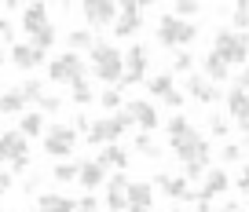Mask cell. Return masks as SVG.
<instances>
[{"mask_svg":"<svg viewBox=\"0 0 249 212\" xmlns=\"http://www.w3.org/2000/svg\"><path fill=\"white\" fill-rule=\"evenodd\" d=\"M73 150H77V128L73 125H52L44 132V154L48 157H70Z\"/></svg>","mask_w":249,"mask_h":212,"instance_id":"7","label":"cell"},{"mask_svg":"<svg viewBox=\"0 0 249 212\" xmlns=\"http://www.w3.org/2000/svg\"><path fill=\"white\" fill-rule=\"evenodd\" d=\"M77 212H103V201L95 194H81L77 197Z\"/></svg>","mask_w":249,"mask_h":212,"instance_id":"42","label":"cell"},{"mask_svg":"<svg viewBox=\"0 0 249 212\" xmlns=\"http://www.w3.org/2000/svg\"><path fill=\"white\" fill-rule=\"evenodd\" d=\"M183 95H187V99H195V102H202V106H213V102L224 99V92H220L213 81L198 77V73H187V81H183Z\"/></svg>","mask_w":249,"mask_h":212,"instance_id":"9","label":"cell"},{"mask_svg":"<svg viewBox=\"0 0 249 212\" xmlns=\"http://www.w3.org/2000/svg\"><path fill=\"white\" fill-rule=\"evenodd\" d=\"M44 26H48V8H44V4H26V8H22V33L37 37Z\"/></svg>","mask_w":249,"mask_h":212,"instance_id":"21","label":"cell"},{"mask_svg":"<svg viewBox=\"0 0 249 212\" xmlns=\"http://www.w3.org/2000/svg\"><path fill=\"white\" fill-rule=\"evenodd\" d=\"M231 26L234 33H249V0H238L231 8Z\"/></svg>","mask_w":249,"mask_h":212,"instance_id":"31","label":"cell"},{"mask_svg":"<svg viewBox=\"0 0 249 212\" xmlns=\"http://www.w3.org/2000/svg\"><path fill=\"white\" fill-rule=\"evenodd\" d=\"M92 44H95V37H92V30L88 26H77V30H70L66 33V51H92Z\"/></svg>","mask_w":249,"mask_h":212,"instance_id":"26","label":"cell"},{"mask_svg":"<svg viewBox=\"0 0 249 212\" xmlns=\"http://www.w3.org/2000/svg\"><path fill=\"white\" fill-rule=\"evenodd\" d=\"M238 88H246V92H249V66L238 73Z\"/></svg>","mask_w":249,"mask_h":212,"instance_id":"49","label":"cell"},{"mask_svg":"<svg viewBox=\"0 0 249 212\" xmlns=\"http://www.w3.org/2000/svg\"><path fill=\"white\" fill-rule=\"evenodd\" d=\"M85 73H88V66L77 51H62V55H55L48 63V81L52 84H73V81H85Z\"/></svg>","mask_w":249,"mask_h":212,"instance_id":"6","label":"cell"},{"mask_svg":"<svg viewBox=\"0 0 249 212\" xmlns=\"http://www.w3.org/2000/svg\"><path fill=\"white\" fill-rule=\"evenodd\" d=\"M22 157H30V143H26V135L18 132V128L4 132V135H0V161L15 165V161H22Z\"/></svg>","mask_w":249,"mask_h":212,"instance_id":"12","label":"cell"},{"mask_svg":"<svg viewBox=\"0 0 249 212\" xmlns=\"http://www.w3.org/2000/svg\"><path fill=\"white\" fill-rule=\"evenodd\" d=\"M169 150L183 161V165H187V161H202V165L213 168V147H209V139H205L195 125L187 128V132L172 135V139H169Z\"/></svg>","mask_w":249,"mask_h":212,"instance_id":"3","label":"cell"},{"mask_svg":"<svg viewBox=\"0 0 249 212\" xmlns=\"http://www.w3.org/2000/svg\"><path fill=\"white\" fill-rule=\"evenodd\" d=\"M187 128H191V121H187L183 114H172V117H169V125H165V132H169V139H172V135L187 132Z\"/></svg>","mask_w":249,"mask_h":212,"instance_id":"41","label":"cell"},{"mask_svg":"<svg viewBox=\"0 0 249 212\" xmlns=\"http://www.w3.org/2000/svg\"><path fill=\"white\" fill-rule=\"evenodd\" d=\"M37 212H77V201L66 197V194H40Z\"/></svg>","mask_w":249,"mask_h":212,"instance_id":"23","label":"cell"},{"mask_svg":"<svg viewBox=\"0 0 249 212\" xmlns=\"http://www.w3.org/2000/svg\"><path fill=\"white\" fill-rule=\"evenodd\" d=\"M140 30H143V4H121L117 8V22H114V37L136 40Z\"/></svg>","mask_w":249,"mask_h":212,"instance_id":"8","label":"cell"},{"mask_svg":"<svg viewBox=\"0 0 249 212\" xmlns=\"http://www.w3.org/2000/svg\"><path fill=\"white\" fill-rule=\"evenodd\" d=\"M202 190H209L213 197H216V194H227V190H231V176H227V168H209V172H205V179H202Z\"/></svg>","mask_w":249,"mask_h":212,"instance_id":"25","label":"cell"},{"mask_svg":"<svg viewBox=\"0 0 249 212\" xmlns=\"http://www.w3.org/2000/svg\"><path fill=\"white\" fill-rule=\"evenodd\" d=\"M147 92L154 95V99H165L169 92H176V77H172V70H165V73H154V77L147 81Z\"/></svg>","mask_w":249,"mask_h":212,"instance_id":"28","label":"cell"},{"mask_svg":"<svg viewBox=\"0 0 249 212\" xmlns=\"http://www.w3.org/2000/svg\"><path fill=\"white\" fill-rule=\"evenodd\" d=\"M52 179L55 183H77V165H73V161H59V165L52 168Z\"/></svg>","mask_w":249,"mask_h":212,"instance_id":"34","label":"cell"},{"mask_svg":"<svg viewBox=\"0 0 249 212\" xmlns=\"http://www.w3.org/2000/svg\"><path fill=\"white\" fill-rule=\"evenodd\" d=\"M147 66H150V51L143 40H136L128 51H124V73H136V77L147 81Z\"/></svg>","mask_w":249,"mask_h":212,"instance_id":"17","label":"cell"},{"mask_svg":"<svg viewBox=\"0 0 249 212\" xmlns=\"http://www.w3.org/2000/svg\"><path fill=\"white\" fill-rule=\"evenodd\" d=\"M26 106H30V102L22 99V92H18V88H11V92H0V114H4V117H22Z\"/></svg>","mask_w":249,"mask_h":212,"instance_id":"24","label":"cell"},{"mask_svg":"<svg viewBox=\"0 0 249 212\" xmlns=\"http://www.w3.org/2000/svg\"><path fill=\"white\" fill-rule=\"evenodd\" d=\"M95 102H99L107 114H117V110H124V99H121V88H103L99 95H95Z\"/></svg>","mask_w":249,"mask_h":212,"instance_id":"29","label":"cell"},{"mask_svg":"<svg viewBox=\"0 0 249 212\" xmlns=\"http://www.w3.org/2000/svg\"><path fill=\"white\" fill-rule=\"evenodd\" d=\"M238 125H242V135H246V139H242V147H249V117L238 121Z\"/></svg>","mask_w":249,"mask_h":212,"instance_id":"50","label":"cell"},{"mask_svg":"<svg viewBox=\"0 0 249 212\" xmlns=\"http://www.w3.org/2000/svg\"><path fill=\"white\" fill-rule=\"evenodd\" d=\"M202 77L213 81V84H224V81L231 77V66H227L216 51H209V55H202Z\"/></svg>","mask_w":249,"mask_h":212,"instance_id":"20","label":"cell"},{"mask_svg":"<svg viewBox=\"0 0 249 212\" xmlns=\"http://www.w3.org/2000/svg\"><path fill=\"white\" fill-rule=\"evenodd\" d=\"M70 99L77 102V106H92L95 102V88L88 84V81H73L70 84Z\"/></svg>","mask_w":249,"mask_h":212,"instance_id":"30","label":"cell"},{"mask_svg":"<svg viewBox=\"0 0 249 212\" xmlns=\"http://www.w3.org/2000/svg\"><path fill=\"white\" fill-rule=\"evenodd\" d=\"M242 157H246V147H242V143H224V147H220V161H224V168L238 165Z\"/></svg>","mask_w":249,"mask_h":212,"instance_id":"33","label":"cell"},{"mask_svg":"<svg viewBox=\"0 0 249 212\" xmlns=\"http://www.w3.org/2000/svg\"><path fill=\"white\" fill-rule=\"evenodd\" d=\"M81 15H85L88 30H107V26L117 22V4H107V0H88V4H81Z\"/></svg>","mask_w":249,"mask_h":212,"instance_id":"10","label":"cell"},{"mask_svg":"<svg viewBox=\"0 0 249 212\" xmlns=\"http://www.w3.org/2000/svg\"><path fill=\"white\" fill-rule=\"evenodd\" d=\"M169 212H183V209H169Z\"/></svg>","mask_w":249,"mask_h":212,"instance_id":"54","label":"cell"},{"mask_svg":"<svg viewBox=\"0 0 249 212\" xmlns=\"http://www.w3.org/2000/svg\"><path fill=\"white\" fill-rule=\"evenodd\" d=\"M18 92H22L26 102H40V95H44V84L30 77V81H22V84H18Z\"/></svg>","mask_w":249,"mask_h":212,"instance_id":"37","label":"cell"},{"mask_svg":"<svg viewBox=\"0 0 249 212\" xmlns=\"http://www.w3.org/2000/svg\"><path fill=\"white\" fill-rule=\"evenodd\" d=\"M172 15L183 18V22H191V18L198 15V4H195V0H179V4H172Z\"/></svg>","mask_w":249,"mask_h":212,"instance_id":"39","label":"cell"},{"mask_svg":"<svg viewBox=\"0 0 249 212\" xmlns=\"http://www.w3.org/2000/svg\"><path fill=\"white\" fill-rule=\"evenodd\" d=\"M213 212H224V205H220V209H213Z\"/></svg>","mask_w":249,"mask_h":212,"instance_id":"53","label":"cell"},{"mask_svg":"<svg viewBox=\"0 0 249 212\" xmlns=\"http://www.w3.org/2000/svg\"><path fill=\"white\" fill-rule=\"evenodd\" d=\"M132 150H136L140 157H150V161H161V154H165V147H161V143H158L150 132H136Z\"/></svg>","mask_w":249,"mask_h":212,"instance_id":"22","label":"cell"},{"mask_svg":"<svg viewBox=\"0 0 249 212\" xmlns=\"http://www.w3.org/2000/svg\"><path fill=\"white\" fill-rule=\"evenodd\" d=\"M213 51H216L227 66L249 63V33H234V30H227V26H220V30L213 33Z\"/></svg>","mask_w":249,"mask_h":212,"instance_id":"4","label":"cell"},{"mask_svg":"<svg viewBox=\"0 0 249 212\" xmlns=\"http://www.w3.org/2000/svg\"><path fill=\"white\" fill-rule=\"evenodd\" d=\"M154 209V187L150 183H132L128 187V212H150Z\"/></svg>","mask_w":249,"mask_h":212,"instance_id":"18","label":"cell"},{"mask_svg":"<svg viewBox=\"0 0 249 212\" xmlns=\"http://www.w3.org/2000/svg\"><path fill=\"white\" fill-rule=\"evenodd\" d=\"M11 66H18V70H37V66L48 63V51H37L33 44H11Z\"/></svg>","mask_w":249,"mask_h":212,"instance_id":"14","label":"cell"},{"mask_svg":"<svg viewBox=\"0 0 249 212\" xmlns=\"http://www.w3.org/2000/svg\"><path fill=\"white\" fill-rule=\"evenodd\" d=\"M172 73H195V55H191L187 48L172 51Z\"/></svg>","mask_w":249,"mask_h":212,"instance_id":"32","label":"cell"},{"mask_svg":"<svg viewBox=\"0 0 249 212\" xmlns=\"http://www.w3.org/2000/svg\"><path fill=\"white\" fill-rule=\"evenodd\" d=\"M88 59H92V77L103 81L107 88H117L124 77V51H117L110 40H95L92 51H88Z\"/></svg>","mask_w":249,"mask_h":212,"instance_id":"1","label":"cell"},{"mask_svg":"<svg viewBox=\"0 0 249 212\" xmlns=\"http://www.w3.org/2000/svg\"><path fill=\"white\" fill-rule=\"evenodd\" d=\"M227 132H231V117H224V114H213V117H209V135H216V139H227Z\"/></svg>","mask_w":249,"mask_h":212,"instance_id":"36","label":"cell"},{"mask_svg":"<svg viewBox=\"0 0 249 212\" xmlns=\"http://www.w3.org/2000/svg\"><path fill=\"white\" fill-rule=\"evenodd\" d=\"M0 212H4V209H0Z\"/></svg>","mask_w":249,"mask_h":212,"instance_id":"56","label":"cell"},{"mask_svg":"<svg viewBox=\"0 0 249 212\" xmlns=\"http://www.w3.org/2000/svg\"><path fill=\"white\" fill-rule=\"evenodd\" d=\"M55 37H59V33H55V26H52V22H48V26H44V30H40V33H37V37H30V44H33V48H37V51H48V48H52V44H55Z\"/></svg>","mask_w":249,"mask_h":212,"instance_id":"35","label":"cell"},{"mask_svg":"<svg viewBox=\"0 0 249 212\" xmlns=\"http://www.w3.org/2000/svg\"><path fill=\"white\" fill-rule=\"evenodd\" d=\"M224 212H246V209H242L238 201H227V205H224Z\"/></svg>","mask_w":249,"mask_h":212,"instance_id":"51","label":"cell"},{"mask_svg":"<svg viewBox=\"0 0 249 212\" xmlns=\"http://www.w3.org/2000/svg\"><path fill=\"white\" fill-rule=\"evenodd\" d=\"M95 161H99L103 168H114V172H128V165H132V157H128V150H124L121 143H110V147H99Z\"/></svg>","mask_w":249,"mask_h":212,"instance_id":"15","label":"cell"},{"mask_svg":"<svg viewBox=\"0 0 249 212\" xmlns=\"http://www.w3.org/2000/svg\"><path fill=\"white\" fill-rule=\"evenodd\" d=\"M198 33H202L198 22H183V18H176L172 11H165V15L158 18V26H154V40L161 48H169V51H179V48L195 44Z\"/></svg>","mask_w":249,"mask_h":212,"instance_id":"2","label":"cell"},{"mask_svg":"<svg viewBox=\"0 0 249 212\" xmlns=\"http://www.w3.org/2000/svg\"><path fill=\"white\" fill-rule=\"evenodd\" d=\"M150 187H154V190H165L172 201H187V197H191V190H195L191 183L183 179V176H169V172H154Z\"/></svg>","mask_w":249,"mask_h":212,"instance_id":"13","label":"cell"},{"mask_svg":"<svg viewBox=\"0 0 249 212\" xmlns=\"http://www.w3.org/2000/svg\"><path fill=\"white\" fill-rule=\"evenodd\" d=\"M37 110L40 114H59L62 110V99H59V95H52V92H44V95H40V102H37Z\"/></svg>","mask_w":249,"mask_h":212,"instance_id":"40","label":"cell"},{"mask_svg":"<svg viewBox=\"0 0 249 212\" xmlns=\"http://www.w3.org/2000/svg\"><path fill=\"white\" fill-rule=\"evenodd\" d=\"M238 190H242V194H249V161L242 165V176H238Z\"/></svg>","mask_w":249,"mask_h":212,"instance_id":"47","label":"cell"},{"mask_svg":"<svg viewBox=\"0 0 249 212\" xmlns=\"http://www.w3.org/2000/svg\"><path fill=\"white\" fill-rule=\"evenodd\" d=\"M77 183L92 194L95 187H107V168H103L95 157H92V161H77Z\"/></svg>","mask_w":249,"mask_h":212,"instance_id":"16","label":"cell"},{"mask_svg":"<svg viewBox=\"0 0 249 212\" xmlns=\"http://www.w3.org/2000/svg\"><path fill=\"white\" fill-rule=\"evenodd\" d=\"M18 132H22L26 135V139H37V135H44L48 132V125H44V114H30V110H26L22 114V117H18Z\"/></svg>","mask_w":249,"mask_h":212,"instance_id":"27","label":"cell"},{"mask_svg":"<svg viewBox=\"0 0 249 212\" xmlns=\"http://www.w3.org/2000/svg\"><path fill=\"white\" fill-rule=\"evenodd\" d=\"M124 114L132 117V125H140V132H154V128L161 125V117H158V110H154V102H147V99L124 102Z\"/></svg>","mask_w":249,"mask_h":212,"instance_id":"11","label":"cell"},{"mask_svg":"<svg viewBox=\"0 0 249 212\" xmlns=\"http://www.w3.org/2000/svg\"><path fill=\"white\" fill-rule=\"evenodd\" d=\"M0 66H4V44H0Z\"/></svg>","mask_w":249,"mask_h":212,"instance_id":"52","label":"cell"},{"mask_svg":"<svg viewBox=\"0 0 249 212\" xmlns=\"http://www.w3.org/2000/svg\"><path fill=\"white\" fill-rule=\"evenodd\" d=\"M205 172H209V165H202V161H187V165H183V179L187 183L205 179Z\"/></svg>","mask_w":249,"mask_h":212,"instance_id":"38","label":"cell"},{"mask_svg":"<svg viewBox=\"0 0 249 212\" xmlns=\"http://www.w3.org/2000/svg\"><path fill=\"white\" fill-rule=\"evenodd\" d=\"M183 99H187L183 92H169V95H165L161 102H165V106H172V110H179V106H183Z\"/></svg>","mask_w":249,"mask_h":212,"instance_id":"44","label":"cell"},{"mask_svg":"<svg viewBox=\"0 0 249 212\" xmlns=\"http://www.w3.org/2000/svg\"><path fill=\"white\" fill-rule=\"evenodd\" d=\"M195 209H198V212H213V194H209V190H198Z\"/></svg>","mask_w":249,"mask_h":212,"instance_id":"43","label":"cell"},{"mask_svg":"<svg viewBox=\"0 0 249 212\" xmlns=\"http://www.w3.org/2000/svg\"><path fill=\"white\" fill-rule=\"evenodd\" d=\"M11 37H15V26L8 18H0V40H11Z\"/></svg>","mask_w":249,"mask_h":212,"instance_id":"48","label":"cell"},{"mask_svg":"<svg viewBox=\"0 0 249 212\" xmlns=\"http://www.w3.org/2000/svg\"><path fill=\"white\" fill-rule=\"evenodd\" d=\"M224 102H227V114H231L234 121H246L249 117V92H246V88L231 84V88H227V95H224Z\"/></svg>","mask_w":249,"mask_h":212,"instance_id":"19","label":"cell"},{"mask_svg":"<svg viewBox=\"0 0 249 212\" xmlns=\"http://www.w3.org/2000/svg\"><path fill=\"white\" fill-rule=\"evenodd\" d=\"M73 128H77V135H88L92 132V121H88L85 114H77V117H73Z\"/></svg>","mask_w":249,"mask_h":212,"instance_id":"45","label":"cell"},{"mask_svg":"<svg viewBox=\"0 0 249 212\" xmlns=\"http://www.w3.org/2000/svg\"><path fill=\"white\" fill-rule=\"evenodd\" d=\"M128 128H132V117L124 110H117V114H107V117L92 121V132H88L85 139L92 143V147H110V143H117Z\"/></svg>","mask_w":249,"mask_h":212,"instance_id":"5","label":"cell"},{"mask_svg":"<svg viewBox=\"0 0 249 212\" xmlns=\"http://www.w3.org/2000/svg\"><path fill=\"white\" fill-rule=\"evenodd\" d=\"M22 190H26V194H37V190H40V176H37V172H33V176H26Z\"/></svg>","mask_w":249,"mask_h":212,"instance_id":"46","label":"cell"},{"mask_svg":"<svg viewBox=\"0 0 249 212\" xmlns=\"http://www.w3.org/2000/svg\"><path fill=\"white\" fill-rule=\"evenodd\" d=\"M246 205H249V194H246Z\"/></svg>","mask_w":249,"mask_h":212,"instance_id":"55","label":"cell"}]
</instances>
